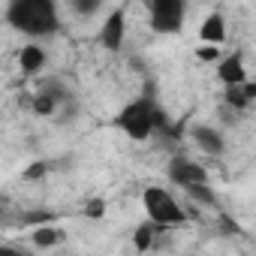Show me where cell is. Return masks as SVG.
<instances>
[{
  "mask_svg": "<svg viewBox=\"0 0 256 256\" xmlns=\"http://www.w3.org/2000/svg\"><path fill=\"white\" fill-rule=\"evenodd\" d=\"M145 211H148L151 223L160 226V229L163 226H178V223L187 220L184 208L178 205V199L169 190H163V187H148L145 190Z\"/></svg>",
  "mask_w": 256,
  "mask_h": 256,
  "instance_id": "2",
  "label": "cell"
},
{
  "mask_svg": "<svg viewBox=\"0 0 256 256\" xmlns=\"http://www.w3.org/2000/svg\"><path fill=\"white\" fill-rule=\"evenodd\" d=\"M151 12V28L160 30V34H175L187 16V6L181 0H157V4L148 6Z\"/></svg>",
  "mask_w": 256,
  "mask_h": 256,
  "instance_id": "4",
  "label": "cell"
},
{
  "mask_svg": "<svg viewBox=\"0 0 256 256\" xmlns=\"http://www.w3.org/2000/svg\"><path fill=\"white\" fill-rule=\"evenodd\" d=\"M169 175H172V181H175V184H181L184 190L202 187V184L208 181V172H205L202 166H196V163L184 160V157H178V160H172V163H169Z\"/></svg>",
  "mask_w": 256,
  "mask_h": 256,
  "instance_id": "5",
  "label": "cell"
},
{
  "mask_svg": "<svg viewBox=\"0 0 256 256\" xmlns=\"http://www.w3.org/2000/svg\"><path fill=\"white\" fill-rule=\"evenodd\" d=\"M60 238H64V232H60V229H54V226H40V229L34 232L36 247H54Z\"/></svg>",
  "mask_w": 256,
  "mask_h": 256,
  "instance_id": "11",
  "label": "cell"
},
{
  "mask_svg": "<svg viewBox=\"0 0 256 256\" xmlns=\"http://www.w3.org/2000/svg\"><path fill=\"white\" fill-rule=\"evenodd\" d=\"M0 256H24V250H18V247H10V244H0Z\"/></svg>",
  "mask_w": 256,
  "mask_h": 256,
  "instance_id": "15",
  "label": "cell"
},
{
  "mask_svg": "<svg viewBox=\"0 0 256 256\" xmlns=\"http://www.w3.org/2000/svg\"><path fill=\"white\" fill-rule=\"evenodd\" d=\"M10 24H16L28 36H46L58 30V6L48 0H22L12 4L6 12Z\"/></svg>",
  "mask_w": 256,
  "mask_h": 256,
  "instance_id": "1",
  "label": "cell"
},
{
  "mask_svg": "<svg viewBox=\"0 0 256 256\" xmlns=\"http://www.w3.org/2000/svg\"><path fill=\"white\" fill-rule=\"evenodd\" d=\"M199 36H202V42H205V46H220V42L226 40V24H223V18H220L217 12H211V16L202 22Z\"/></svg>",
  "mask_w": 256,
  "mask_h": 256,
  "instance_id": "8",
  "label": "cell"
},
{
  "mask_svg": "<svg viewBox=\"0 0 256 256\" xmlns=\"http://www.w3.org/2000/svg\"><path fill=\"white\" fill-rule=\"evenodd\" d=\"M42 64H46V52H42L40 46H24V48H22V54H18V66H22L24 72H40Z\"/></svg>",
  "mask_w": 256,
  "mask_h": 256,
  "instance_id": "10",
  "label": "cell"
},
{
  "mask_svg": "<svg viewBox=\"0 0 256 256\" xmlns=\"http://www.w3.org/2000/svg\"><path fill=\"white\" fill-rule=\"evenodd\" d=\"M124 30H126L124 10H114V12L106 18L102 30H100V40H102V46H106V48H120V42H124Z\"/></svg>",
  "mask_w": 256,
  "mask_h": 256,
  "instance_id": "6",
  "label": "cell"
},
{
  "mask_svg": "<svg viewBox=\"0 0 256 256\" xmlns=\"http://www.w3.org/2000/svg\"><path fill=\"white\" fill-rule=\"evenodd\" d=\"M217 76H220V82H223V84H229V88L247 84V70H244V64H241V58H238V54L226 58V60L220 64Z\"/></svg>",
  "mask_w": 256,
  "mask_h": 256,
  "instance_id": "7",
  "label": "cell"
},
{
  "mask_svg": "<svg viewBox=\"0 0 256 256\" xmlns=\"http://www.w3.org/2000/svg\"><path fill=\"white\" fill-rule=\"evenodd\" d=\"M34 108H36V112H42V114H52V112H54V96L42 94V96L34 102Z\"/></svg>",
  "mask_w": 256,
  "mask_h": 256,
  "instance_id": "13",
  "label": "cell"
},
{
  "mask_svg": "<svg viewBox=\"0 0 256 256\" xmlns=\"http://www.w3.org/2000/svg\"><path fill=\"white\" fill-rule=\"evenodd\" d=\"M193 139H196V145H199L205 154H223V136L214 130V126H196V130H193Z\"/></svg>",
  "mask_w": 256,
  "mask_h": 256,
  "instance_id": "9",
  "label": "cell"
},
{
  "mask_svg": "<svg viewBox=\"0 0 256 256\" xmlns=\"http://www.w3.org/2000/svg\"><path fill=\"white\" fill-rule=\"evenodd\" d=\"M118 124L130 139H148L151 130L157 126V108H154L151 100H136L120 112Z\"/></svg>",
  "mask_w": 256,
  "mask_h": 256,
  "instance_id": "3",
  "label": "cell"
},
{
  "mask_svg": "<svg viewBox=\"0 0 256 256\" xmlns=\"http://www.w3.org/2000/svg\"><path fill=\"white\" fill-rule=\"evenodd\" d=\"M76 10H78V12H88V16H90V12H96V4H76Z\"/></svg>",
  "mask_w": 256,
  "mask_h": 256,
  "instance_id": "16",
  "label": "cell"
},
{
  "mask_svg": "<svg viewBox=\"0 0 256 256\" xmlns=\"http://www.w3.org/2000/svg\"><path fill=\"white\" fill-rule=\"evenodd\" d=\"M217 54H220L217 46H202V48H199V58H202V60H214Z\"/></svg>",
  "mask_w": 256,
  "mask_h": 256,
  "instance_id": "14",
  "label": "cell"
},
{
  "mask_svg": "<svg viewBox=\"0 0 256 256\" xmlns=\"http://www.w3.org/2000/svg\"><path fill=\"white\" fill-rule=\"evenodd\" d=\"M151 238H154V223H148V226H142V229L136 232V247H139V250L151 247Z\"/></svg>",
  "mask_w": 256,
  "mask_h": 256,
  "instance_id": "12",
  "label": "cell"
}]
</instances>
